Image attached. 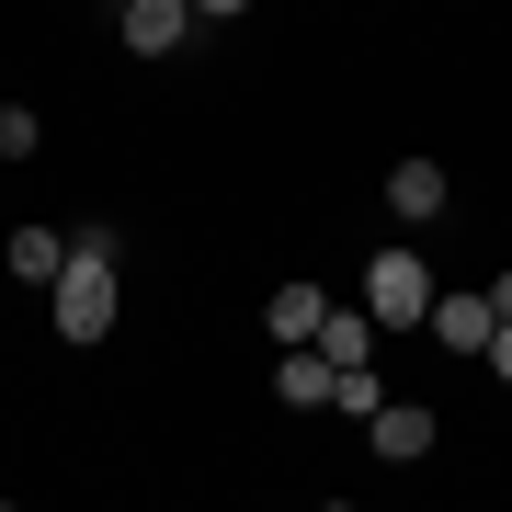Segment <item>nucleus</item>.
I'll return each instance as SVG.
<instances>
[{
    "label": "nucleus",
    "instance_id": "7ed1b4c3",
    "mask_svg": "<svg viewBox=\"0 0 512 512\" xmlns=\"http://www.w3.org/2000/svg\"><path fill=\"white\" fill-rule=\"evenodd\" d=\"M433 399H376L365 410V444H376V467H410V456H433Z\"/></svg>",
    "mask_w": 512,
    "mask_h": 512
},
{
    "label": "nucleus",
    "instance_id": "f03ea898",
    "mask_svg": "<svg viewBox=\"0 0 512 512\" xmlns=\"http://www.w3.org/2000/svg\"><path fill=\"white\" fill-rule=\"evenodd\" d=\"M114 296H126V285H114V251H80V239H69V274H57V342H103V330H114Z\"/></svg>",
    "mask_w": 512,
    "mask_h": 512
},
{
    "label": "nucleus",
    "instance_id": "2eb2a0df",
    "mask_svg": "<svg viewBox=\"0 0 512 512\" xmlns=\"http://www.w3.org/2000/svg\"><path fill=\"white\" fill-rule=\"evenodd\" d=\"M490 308H501V319H512V274H490Z\"/></svg>",
    "mask_w": 512,
    "mask_h": 512
},
{
    "label": "nucleus",
    "instance_id": "4468645a",
    "mask_svg": "<svg viewBox=\"0 0 512 512\" xmlns=\"http://www.w3.org/2000/svg\"><path fill=\"white\" fill-rule=\"evenodd\" d=\"M239 12H251V0H194V23H239Z\"/></svg>",
    "mask_w": 512,
    "mask_h": 512
},
{
    "label": "nucleus",
    "instance_id": "f257e3e1",
    "mask_svg": "<svg viewBox=\"0 0 512 512\" xmlns=\"http://www.w3.org/2000/svg\"><path fill=\"white\" fill-rule=\"evenodd\" d=\"M353 296H365V308H376V330H421V319H433V262H421L410 251V239H387V251L365 262V285H353Z\"/></svg>",
    "mask_w": 512,
    "mask_h": 512
},
{
    "label": "nucleus",
    "instance_id": "0eeeda50",
    "mask_svg": "<svg viewBox=\"0 0 512 512\" xmlns=\"http://www.w3.org/2000/svg\"><path fill=\"white\" fill-rule=\"evenodd\" d=\"M319 319H330V285H308V274L262 296V330H274V342H319Z\"/></svg>",
    "mask_w": 512,
    "mask_h": 512
},
{
    "label": "nucleus",
    "instance_id": "423d86ee",
    "mask_svg": "<svg viewBox=\"0 0 512 512\" xmlns=\"http://www.w3.org/2000/svg\"><path fill=\"white\" fill-rule=\"evenodd\" d=\"M0 262H12V285H57V274H69V239H57L46 217H23L12 239H0Z\"/></svg>",
    "mask_w": 512,
    "mask_h": 512
},
{
    "label": "nucleus",
    "instance_id": "39448f33",
    "mask_svg": "<svg viewBox=\"0 0 512 512\" xmlns=\"http://www.w3.org/2000/svg\"><path fill=\"white\" fill-rule=\"evenodd\" d=\"M444 205H456V183H444V160H399V171H387V217H399V228H433Z\"/></svg>",
    "mask_w": 512,
    "mask_h": 512
},
{
    "label": "nucleus",
    "instance_id": "1a4fd4ad",
    "mask_svg": "<svg viewBox=\"0 0 512 512\" xmlns=\"http://www.w3.org/2000/svg\"><path fill=\"white\" fill-rule=\"evenodd\" d=\"M490 319H501L490 296H433V319H421V330H433L444 353H490Z\"/></svg>",
    "mask_w": 512,
    "mask_h": 512
},
{
    "label": "nucleus",
    "instance_id": "ddd939ff",
    "mask_svg": "<svg viewBox=\"0 0 512 512\" xmlns=\"http://www.w3.org/2000/svg\"><path fill=\"white\" fill-rule=\"evenodd\" d=\"M490 376L512 387V319H490Z\"/></svg>",
    "mask_w": 512,
    "mask_h": 512
},
{
    "label": "nucleus",
    "instance_id": "f8f14e48",
    "mask_svg": "<svg viewBox=\"0 0 512 512\" xmlns=\"http://www.w3.org/2000/svg\"><path fill=\"white\" fill-rule=\"evenodd\" d=\"M46 148V114L35 103H0V160H35Z\"/></svg>",
    "mask_w": 512,
    "mask_h": 512
},
{
    "label": "nucleus",
    "instance_id": "6e6552de",
    "mask_svg": "<svg viewBox=\"0 0 512 512\" xmlns=\"http://www.w3.org/2000/svg\"><path fill=\"white\" fill-rule=\"evenodd\" d=\"M376 342H387V330H376L365 296H353V308L330 296V319H319V353H330V365H376Z\"/></svg>",
    "mask_w": 512,
    "mask_h": 512
},
{
    "label": "nucleus",
    "instance_id": "9d476101",
    "mask_svg": "<svg viewBox=\"0 0 512 512\" xmlns=\"http://www.w3.org/2000/svg\"><path fill=\"white\" fill-rule=\"evenodd\" d=\"M274 399H285V410H330V353H319V342H285Z\"/></svg>",
    "mask_w": 512,
    "mask_h": 512
},
{
    "label": "nucleus",
    "instance_id": "20e7f679",
    "mask_svg": "<svg viewBox=\"0 0 512 512\" xmlns=\"http://www.w3.org/2000/svg\"><path fill=\"white\" fill-rule=\"evenodd\" d=\"M114 35H126V57H171L194 35V0H114Z\"/></svg>",
    "mask_w": 512,
    "mask_h": 512
},
{
    "label": "nucleus",
    "instance_id": "9b49d317",
    "mask_svg": "<svg viewBox=\"0 0 512 512\" xmlns=\"http://www.w3.org/2000/svg\"><path fill=\"white\" fill-rule=\"evenodd\" d=\"M376 399H387V376H376V365H330V410H342V421H365Z\"/></svg>",
    "mask_w": 512,
    "mask_h": 512
}]
</instances>
